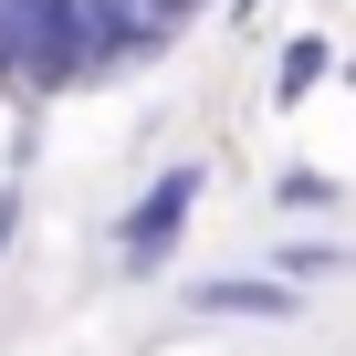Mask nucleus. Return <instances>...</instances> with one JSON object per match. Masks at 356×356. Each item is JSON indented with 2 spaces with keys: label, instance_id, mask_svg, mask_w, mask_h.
Segmentation results:
<instances>
[{
  "label": "nucleus",
  "instance_id": "3",
  "mask_svg": "<svg viewBox=\"0 0 356 356\" xmlns=\"http://www.w3.org/2000/svg\"><path fill=\"white\" fill-rule=\"evenodd\" d=\"M178 304L210 314V325H293L304 314V283L262 262V273H200V283H178Z\"/></svg>",
  "mask_w": 356,
  "mask_h": 356
},
{
  "label": "nucleus",
  "instance_id": "6",
  "mask_svg": "<svg viewBox=\"0 0 356 356\" xmlns=\"http://www.w3.org/2000/svg\"><path fill=\"white\" fill-rule=\"evenodd\" d=\"M346 262H356V252H346L335 231H283V241H273V273H293V283H335Z\"/></svg>",
  "mask_w": 356,
  "mask_h": 356
},
{
  "label": "nucleus",
  "instance_id": "2",
  "mask_svg": "<svg viewBox=\"0 0 356 356\" xmlns=\"http://www.w3.org/2000/svg\"><path fill=\"white\" fill-rule=\"evenodd\" d=\"M200 200H210V157H178V168H157L147 189L115 210V273H126V283L168 273V262H178V241H189V220H200Z\"/></svg>",
  "mask_w": 356,
  "mask_h": 356
},
{
  "label": "nucleus",
  "instance_id": "8",
  "mask_svg": "<svg viewBox=\"0 0 356 356\" xmlns=\"http://www.w3.org/2000/svg\"><path fill=\"white\" fill-rule=\"evenodd\" d=\"M11 241H22V168L0 178V262H11Z\"/></svg>",
  "mask_w": 356,
  "mask_h": 356
},
{
  "label": "nucleus",
  "instance_id": "4",
  "mask_svg": "<svg viewBox=\"0 0 356 356\" xmlns=\"http://www.w3.org/2000/svg\"><path fill=\"white\" fill-rule=\"evenodd\" d=\"M178 32L147 11V0H84V53H95V84H115V74H136V63H157Z\"/></svg>",
  "mask_w": 356,
  "mask_h": 356
},
{
  "label": "nucleus",
  "instance_id": "10",
  "mask_svg": "<svg viewBox=\"0 0 356 356\" xmlns=\"http://www.w3.org/2000/svg\"><path fill=\"white\" fill-rule=\"evenodd\" d=\"M231 11H241V22H262V0H231Z\"/></svg>",
  "mask_w": 356,
  "mask_h": 356
},
{
  "label": "nucleus",
  "instance_id": "5",
  "mask_svg": "<svg viewBox=\"0 0 356 356\" xmlns=\"http://www.w3.org/2000/svg\"><path fill=\"white\" fill-rule=\"evenodd\" d=\"M325 74H335V42H325V32H293V42L273 53V115H293Z\"/></svg>",
  "mask_w": 356,
  "mask_h": 356
},
{
  "label": "nucleus",
  "instance_id": "1",
  "mask_svg": "<svg viewBox=\"0 0 356 356\" xmlns=\"http://www.w3.org/2000/svg\"><path fill=\"white\" fill-rule=\"evenodd\" d=\"M95 84L84 53V0H0V95L22 105H63Z\"/></svg>",
  "mask_w": 356,
  "mask_h": 356
},
{
  "label": "nucleus",
  "instance_id": "11",
  "mask_svg": "<svg viewBox=\"0 0 356 356\" xmlns=\"http://www.w3.org/2000/svg\"><path fill=\"white\" fill-rule=\"evenodd\" d=\"M346 84H356V63H346Z\"/></svg>",
  "mask_w": 356,
  "mask_h": 356
},
{
  "label": "nucleus",
  "instance_id": "9",
  "mask_svg": "<svg viewBox=\"0 0 356 356\" xmlns=\"http://www.w3.org/2000/svg\"><path fill=\"white\" fill-rule=\"evenodd\" d=\"M147 11H157V22H168V32H189V22H200V11H210V0H147Z\"/></svg>",
  "mask_w": 356,
  "mask_h": 356
},
{
  "label": "nucleus",
  "instance_id": "7",
  "mask_svg": "<svg viewBox=\"0 0 356 356\" xmlns=\"http://www.w3.org/2000/svg\"><path fill=\"white\" fill-rule=\"evenodd\" d=\"M273 210H293V220H325V210H346V189L325 168H273V189H262Z\"/></svg>",
  "mask_w": 356,
  "mask_h": 356
}]
</instances>
